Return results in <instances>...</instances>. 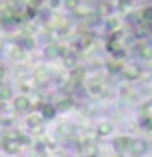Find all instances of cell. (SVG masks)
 Masks as SVG:
<instances>
[{"mask_svg":"<svg viewBox=\"0 0 152 157\" xmlns=\"http://www.w3.org/2000/svg\"><path fill=\"white\" fill-rule=\"evenodd\" d=\"M7 151L15 152V151H17V146H15V144H10V146H7Z\"/></svg>","mask_w":152,"mask_h":157,"instance_id":"6da1fadb","label":"cell"}]
</instances>
